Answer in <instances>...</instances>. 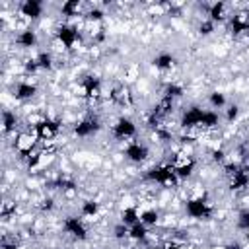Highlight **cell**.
Segmentation results:
<instances>
[{"instance_id": "obj_1", "label": "cell", "mask_w": 249, "mask_h": 249, "mask_svg": "<svg viewBox=\"0 0 249 249\" xmlns=\"http://www.w3.org/2000/svg\"><path fill=\"white\" fill-rule=\"evenodd\" d=\"M144 179L148 183H154V185H160V187H165V189H175L179 185V177L175 175V169L169 161H163V163H158V165L150 167L144 173Z\"/></svg>"}, {"instance_id": "obj_2", "label": "cell", "mask_w": 249, "mask_h": 249, "mask_svg": "<svg viewBox=\"0 0 249 249\" xmlns=\"http://www.w3.org/2000/svg\"><path fill=\"white\" fill-rule=\"evenodd\" d=\"M54 37L58 41V45H62L64 51H72L76 49V45L82 41V33L78 29V25L70 23V21H62L54 27Z\"/></svg>"}, {"instance_id": "obj_3", "label": "cell", "mask_w": 249, "mask_h": 249, "mask_svg": "<svg viewBox=\"0 0 249 249\" xmlns=\"http://www.w3.org/2000/svg\"><path fill=\"white\" fill-rule=\"evenodd\" d=\"M212 202L204 196H189L185 200V214L193 220H208L212 216Z\"/></svg>"}, {"instance_id": "obj_4", "label": "cell", "mask_w": 249, "mask_h": 249, "mask_svg": "<svg viewBox=\"0 0 249 249\" xmlns=\"http://www.w3.org/2000/svg\"><path fill=\"white\" fill-rule=\"evenodd\" d=\"M60 128H62V123H60V121H56V119H53V117H43L35 126H31V132L37 136V140H39V144H41V142H51V140H54V138L58 136Z\"/></svg>"}, {"instance_id": "obj_5", "label": "cell", "mask_w": 249, "mask_h": 249, "mask_svg": "<svg viewBox=\"0 0 249 249\" xmlns=\"http://www.w3.org/2000/svg\"><path fill=\"white\" fill-rule=\"evenodd\" d=\"M99 130H101V121L97 115H86L80 121H76L72 126V134L76 138H91Z\"/></svg>"}, {"instance_id": "obj_6", "label": "cell", "mask_w": 249, "mask_h": 249, "mask_svg": "<svg viewBox=\"0 0 249 249\" xmlns=\"http://www.w3.org/2000/svg\"><path fill=\"white\" fill-rule=\"evenodd\" d=\"M136 132H138L136 123L130 117H119L111 126V136L119 142H128L130 138L136 136Z\"/></svg>"}, {"instance_id": "obj_7", "label": "cell", "mask_w": 249, "mask_h": 249, "mask_svg": "<svg viewBox=\"0 0 249 249\" xmlns=\"http://www.w3.org/2000/svg\"><path fill=\"white\" fill-rule=\"evenodd\" d=\"M37 148H39V140H37V136L31 130H21V132L16 134V138H14V150L19 154V158L25 160Z\"/></svg>"}, {"instance_id": "obj_8", "label": "cell", "mask_w": 249, "mask_h": 249, "mask_svg": "<svg viewBox=\"0 0 249 249\" xmlns=\"http://www.w3.org/2000/svg\"><path fill=\"white\" fill-rule=\"evenodd\" d=\"M62 230L66 235H70L76 241L88 239V226H86L82 216H66L62 220Z\"/></svg>"}, {"instance_id": "obj_9", "label": "cell", "mask_w": 249, "mask_h": 249, "mask_svg": "<svg viewBox=\"0 0 249 249\" xmlns=\"http://www.w3.org/2000/svg\"><path fill=\"white\" fill-rule=\"evenodd\" d=\"M80 89H82V95L88 97L89 101L99 99V97H101V89H103L101 78L95 76V74H86V76H82V80H80Z\"/></svg>"}, {"instance_id": "obj_10", "label": "cell", "mask_w": 249, "mask_h": 249, "mask_svg": "<svg viewBox=\"0 0 249 249\" xmlns=\"http://www.w3.org/2000/svg\"><path fill=\"white\" fill-rule=\"evenodd\" d=\"M204 111H206V109H202L200 105H191V107H187V109L183 111L181 119H179L181 128H185V130L200 128V124H202V117H204Z\"/></svg>"}, {"instance_id": "obj_11", "label": "cell", "mask_w": 249, "mask_h": 249, "mask_svg": "<svg viewBox=\"0 0 249 249\" xmlns=\"http://www.w3.org/2000/svg\"><path fill=\"white\" fill-rule=\"evenodd\" d=\"M124 158H126L128 161H132V163H144V161L150 158V150H148V146H146L144 142L132 140V142H128L126 148H124Z\"/></svg>"}, {"instance_id": "obj_12", "label": "cell", "mask_w": 249, "mask_h": 249, "mask_svg": "<svg viewBox=\"0 0 249 249\" xmlns=\"http://www.w3.org/2000/svg\"><path fill=\"white\" fill-rule=\"evenodd\" d=\"M18 12L21 18L33 21V19H39L43 16V4L39 0H21L18 4Z\"/></svg>"}, {"instance_id": "obj_13", "label": "cell", "mask_w": 249, "mask_h": 249, "mask_svg": "<svg viewBox=\"0 0 249 249\" xmlns=\"http://www.w3.org/2000/svg\"><path fill=\"white\" fill-rule=\"evenodd\" d=\"M247 16L245 12H237V14H231L226 21V27H228V33L233 35V37H243V29L247 25Z\"/></svg>"}, {"instance_id": "obj_14", "label": "cell", "mask_w": 249, "mask_h": 249, "mask_svg": "<svg viewBox=\"0 0 249 249\" xmlns=\"http://www.w3.org/2000/svg\"><path fill=\"white\" fill-rule=\"evenodd\" d=\"M35 95H37V84L35 82L21 80L14 86V97L18 101H31Z\"/></svg>"}, {"instance_id": "obj_15", "label": "cell", "mask_w": 249, "mask_h": 249, "mask_svg": "<svg viewBox=\"0 0 249 249\" xmlns=\"http://www.w3.org/2000/svg\"><path fill=\"white\" fill-rule=\"evenodd\" d=\"M14 43L21 49H33L37 47L39 43V37H37V31L33 27H23L21 31H18V35L14 37Z\"/></svg>"}, {"instance_id": "obj_16", "label": "cell", "mask_w": 249, "mask_h": 249, "mask_svg": "<svg viewBox=\"0 0 249 249\" xmlns=\"http://www.w3.org/2000/svg\"><path fill=\"white\" fill-rule=\"evenodd\" d=\"M206 16L210 21L214 23H224L228 21L230 14H228V4L226 2H212L206 6Z\"/></svg>"}, {"instance_id": "obj_17", "label": "cell", "mask_w": 249, "mask_h": 249, "mask_svg": "<svg viewBox=\"0 0 249 249\" xmlns=\"http://www.w3.org/2000/svg\"><path fill=\"white\" fill-rule=\"evenodd\" d=\"M175 64H177V58H175V54L169 53V51H161V53H158V54L152 58V66H154L156 70H160V72L173 70Z\"/></svg>"}, {"instance_id": "obj_18", "label": "cell", "mask_w": 249, "mask_h": 249, "mask_svg": "<svg viewBox=\"0 0 249 249\" xmlns=\"http://www.w3.org/2000/svg\"><path fill=\"white\" fill-rule=\"evenodd\" d=\"M226 179H228V187L231 193H245L249 189V173H245L243 169L235 171L233 175H230Z\"/></svg>"}, {"instance_id": "obj_19", "label": "cell", "mask_w": 249, "mask_h": 249, "mask_svg": "<svg viewBox=\"0 0 249 249\" xmlns=\"http://www.w3.org/2000/svg\"><path fill=\"white\" fill-rule=\"evenodd\" d=\"M18 126H19V117H18L14 111L4 109V113H2V132H4V134L16 132Z\"/></svg>"}, {"instance_id": "obj_20", "label": "cell", "mask_w": 249, "mask_h": 249, "mask_svg": "<svg viewBox=\"0 0 249 249\" xmlns=\"http://www.w3.org/2000/svg\"><path fill=\"white\" fill-rule=\"evenodd\" d=\"M220 123H222V115L218 111H214V109H206L204 111V117H202L200 128L202 130H214V128L220 126Z\"/></svg>"}, {"instance_id": "obj_21", "label": "cell", "mask_w": 249, "mask_h": 249, "mask_svg": "<svg viewBox=\"0 0 249 249\" xmlns=\"http://www.w3.org/2000/svg\"><path fill=\"white\" fill-rule=\"evenodd\" d=\"M82 8H84L82 2H78V0H66V2L60 4L58 12H60V16H64V18H74V16H80V14H82Z\"/></svg>"}, {"instance_id": "obj_22", "label": "cell", "mask_w": 249, "mask_h": 249, "mask_svg": "<svg viewBox=\"0 0 249 249\" xmlns=\"http://www.w3.org/2000/svg\"><path fill=\"white\" fill-rule=\"evenodd\" d=\"M97 214H99V202H97L95 198H86V200L80 204V216H82V218L91 220V218H95Z\"/></svg>"}, {"instance_id": "obj_23", "label": "cell", "mask_w": 249, "mask_h": 249, "mask_svg": "<svg viewBox=\"0 0 249 249\" xmlns=\"http://www.w3.org/2000/svg\"><path fill=\"white\" fill-rule=\"evenodd\" d=\"M35 60H37L39 70H43V72H51L53 66H54V56H53L51 51H39L37 56H35Z\"/></svg>"}, {"instance_id": "obj_24", "label": "cell", "mask_w": 249, "mask_h": 249, "mask_svg": "<svg viewBox=\"0 0 249 249\" xmlns=\"http://www.w3.org/2000/svg\"><path fill=\"white\" fill-rule=\"evenodd\" d=\"M119 222H123L124 226H134L136 222H140V210H138V206H126L123 212H121V220Z\"/></svg>"}, {"instance_id": "obj_25", "label": "cell", "mask_w": 249, "mask_h": 249, "mask_svg": "<svg viewBox=\"0 0 249 249\" xmlns=\"http://www.w3.org/2000/svg\"><path fill=\"white\" fill-rule=\"evenodd\" d=\"M140 222L144 226H148V228H154V226H158L161 222V214L156 208H146V210L140 212Z\"/></svg>"}, {"instance_id": "obj_26", "label": "cell", "mask_w": 249, "mask_h": 249, "mask_svg": "<svg viewBox=\"0 0 249 249\" xmlns=\"http://www.w3.org/2000/svg\"><path fill=\"white\" fill-rule=\"evenodd\" d=\"M161 95L167 97V99H171V101H177V99H181L185 95V88L181 84H177V82H171V84H167L163 88V93Z\"/></svg>"}, {"instance_id": "obj_27", "label": "cell", "mask_w": 249, "mask_h": 249, "mask_svg": "<svg viewBox=\"0 0 249 249\" xmlns=\"http://www.w3.org/2000/svg\"><path fill=\"white\" fill-rule=\"evenodd\" d=\"M146 237H148V226H144L142 222H136L134 226L128 228V239L140 243V241H144Z\"/></svg>"}, {"instance_id": "obj_28", "label": "cell", "mask_w": 249, "mask_h": 249, "mask_svg": "<svg viewBox=\"0 0 249 249\" xmlns=\"http://www.w3.org/2000/svg\"><path fill=\"white\" fill-rule=\"evenodd\" d=\"M208 105H210V109L220 111V109L228 107V99H226V95L222 91H210L208 93Z\"/></svg>"}, {"instance_id": "obj_29", "label": "cell", "mask_w": 249, "mask_h": 249, "mask_svg": "<svg viewBox=\"0 0 249 249\" xmlns=\"http://www.w3.org/2000/svg\"><path fill=\"white\" fill-rule=\"evenodd\" d=\"M84 18H86V21H88V23H99V21H103L105 12H103V8H101V6H89V8H88V12L84 14Z\"/></svg>"}, {"instance_id": "obj_30", "label": "cell", "mask_w": 249, "mask_h": 249, "mask_svg": "<svg viewBox=\"0 0 249 249\" xmlns=\"http://www.w3.org/2000/svg\"><path fill=\"white\" fill-rule=\"evenodd\" d=\"M196 31H198V35L208 37V35H212V33L216 31V23H214V21H210L208 18H204V19H200V21H198Z\"/></svg>"}, {"instance_id": "obj_31", "label": "cell", "mask_w": 249, "mask_h": 249, "mask_svg": "<svg viewBox=\"0 0 249 249\" xmlns=\"http://www.w3.org/2000/svg\"><path fill=\"white\" fill-rule=\"evenodd\" d=\"M224 111H226V113H224V121H226L228 124H231V123L237 121V117H239V105H237V103H230Z\"/></svg>"}, {"instance_id": "obj_32", "label": "cell", "mask_w": 249, "mask_h": 249, "mask_svg": "<svg viewBox=\"0 0 249 249\" xmlns=\"http://www.w3.org/2000/svg\"><path fill=\"white\" fill-rule=\"evenodd\" d=\"M210 160H212L216 165H224L226 160H228V158H226V150H224V148H218V146L212 148V150H210Z\"/></svg>"}, {"instance_id": "obj_33", "label": "cell", "mask_w": 249, "mask_h": 249, "mask_svg": "<svg viewBox=\"0 0 249 249\" xmlns=\"http://www.w3.org/2000/svg\"><path fill=\"white\" fill-rule=\"evenodd\" d=\"M237 230L249 231V208H245L237 214Z\"/></svg>"}, {"instance_id": "obj_34", "label": "cell", "mask_w": 249, "mask_h": 249, "mask_svg": "<svg viewBox=\"0 0 249 249\" xmlns=\"http://www.w3.org/2000/svg\"><path fill=\"white\" fill-rule=\"evenodd\" d=\"M113 237L123 241V239H128V226H124L123 222H119L115 228H113Z\"/></svg>"}, {"instance_id": "obj_35", "label": "cell", "mask_w": 249, "mask_h": 249, "mask_svg": "<svg viewBox=\"0 0 249 249\" xmlns=\"http://www.w3.org/2000/svg\"><path fill=\"white\" fill-rule=\"evenodd\" d=\"M37 206H39L41 212H53L56 204H54V198H53V196H43L41 202H39Z\"/></svg>"}, {"instance_id": "obj_36", "label": "cell", "mask_w": 249, "mask_h": 249, "mask_svg": "<svg viewBox=\"0 0 249 249\" xmlns=\"http://www.w3.org/2000/svg\"><path fill=\"white\" fill-rule=\"evenodd\" d=\"M10 216H16V202L6 200L2 204V218H10Z\"/></svg>"}, {"instance_id": "obj_37", "label": "cell", "mask_w": 249, "mask_h": 249, "mask_svg": "<svg viewBox=\"0 0 249 249\" xmlns=\"http://www.w3.org/2000/svg\"><path fill=\"white\" fill-rule=\"evenodd\" d=\"M18 245H19V239L16 235L14 237H10V235L2 237V249H18Z\"/></svg>"}, {"instance_id": "obj_38", "label": "cell", "mask_w": 249, "mask_h": 249, "mask_svg": "<svg viewBox=\"0 0 249 249\" xmlns=\"http://www.w3.org/2000/svg\"><path fill=\"white\" fill-rule=\"evenodd\" d=\"M37 70H39V66H37L35 56H33V58H27V60L23 62V72H25V74H35Z\"/></svg>"}, {"instance_id": "obj_39", "label": "cell", "mask_w": 249, "mask_h": 249, "mask_svg": "<svg viewBox=\"0 0 249 249\" xmlns=\"http://www.w3.org/2000/svg\"><path fill=\"white\" fill-rule=\"evenodd\" d=\"M237 161H239V167H241L245 173H249V152H243Z\"/></svg>"}, {"instance_id": "obj_40", "label": "cell", "mask_w": 249, "mask_h": 249, "mask_svg": "<svg viewBox=\"0 0 249 249\" xmlns=\"http://www.w3.org/2000/svg\"><path fill=\"white\" fill-rule=\"evenodd\" d=\"M161 249H183V247H181L179 241H175V239H167V241L161 243Z\"/></svg>"}, {"instance_id": "obj_41", "label": "cell", "mask_w": 249, "mask_h": 249, "mask_svg": "<svg viewBox=\"0 0 249 249\" xmlns=\"http://www.w3.org/2000/svg\"><path fill=\"white\" fill-rule=\"evenodd\" d=\"M226 249H243V247H241L239 243H230V245H228Z\"/></svg>"}, {"instance_id": "obj_42", "label": "cell", "mask_w": 249, "mask_h": 249, "mask_svg": "<svg viewBox=\"0 0 249 249\" xmlns=\"http://www.w3.org/2000/svg\"><path fill=\"white\" fill-rule=\"evenodd\" d=\"M243 37L249 39V21H247V25H245V29H243Z\"/></svg>"}, {"instance_id": "obj_43", "label": "cell", "mask_w": 249, "mask_h": 249, "mask_svg": "<svg viewBox=\"0 0 249 249\" xmlns=\"http://www.w3.org/2000/svg\"><path fill=\"white\" fill-rule=\"evenodd\" d=\"M243 12H245V16H247V19H249V4L245 6V10H243Z\"/></svg>"}, {"instance_id": "obj_44", "label": "cell", "mask_w": 249, "mask_h": 249, "mask_svg": "<svg viewBox=\"0 0 249 249\" xmlns=\"http://www.w3.org/2000/svg\"><path fill=\"white\" fill-rule=\"evenodd\" d=\"M148 249H161V245H152V247H148Z\"/></svg>"}]
</instances>
